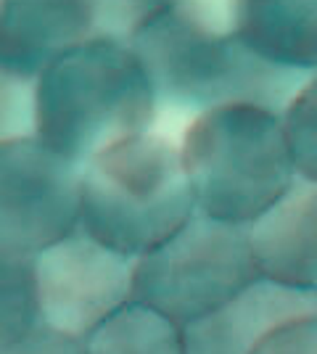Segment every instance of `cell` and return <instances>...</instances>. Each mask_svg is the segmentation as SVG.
<instances>
[{
	"mask_svg": "<svg viewBox=\"0 0 317 354\" xmlns=\"http://www.w3.org/2000/svg\"><path fill=\"white\" fill-rule=\"evenodd\" d=\"M259 278L246 225L193 212L172 236L133 259L130 301L185 325Z\"/></svg>",
	"mask_w": 317,
	"mask_h": 354,
	"instance_id": "obj_5",
	"label": "cell"
},
{
	"mask_svg": "<svg viewBox=\"0 0 317 354\" xmlns=\"http://www.w3.org/2000/svg\"><path fill=\"white\" fill-rule=\"evenodd\" d=\"M280 133L286 140L288 156L299 180H317V90L315 77H309L296 90L288 104L278 111Z\"/></svg>",
	"mask_w": 317,
	"mask_h": 354,
	"instance_id": "obj_14",
	"label": "cell"
},
{
	"mask_svg": "<svg viewBox=\"0 0 317 354\" xmlns=\"http://www.w3.org/2000/svg\"><path fill=\"white\" fill-rule=\"evenodd\" d=\"M233 35L259 59L312 72L317 61V0H236Z\"/></svg>",
	"mask_w": 317,
	"mask_h": 354,
	"instance_id": "obj_11",
	"label": "cell"
},
{
	"mask_svg": "<svg viewBox=\"0 0 317 354\" xmlns=\"http://www.w3.org/2000/svg\"><path fill=\"white\" fill-rule=\"evenodd\" d=\"M162 106L193 117L225 104L280 111L312 72L288 69L251 53L236 35H222L164 6L130 40Z\"/></svg>",
	"mask_w": 317,
	"mask_h": 354,
	"instance_id": "obj_2",
	"label": "cell"
},
{
	"mask_svg": "<svg viewBox=\"0 0 317 354\" xmlns=\"http://www.w3.org/2000/svg\"><path fill=\"white\" fill-rule=\"evenodd\" d=\"M312 312V291H294L265 278H254L220 307L180 325L182 346L185 354H251L278 325Z\"/></svg>",
	"mask_w": 317,
	"mask_h": 354,
	"instance_id": "obj_8",
	"label": "cell"
},
{
	"mask_svg": "<svg viewBox=\"0 0 317 354\" xmlns=\"http://www.w3.org/2000/svg\"><path fill=\"white\" fill-rule=\"evenodd\" d=\"M196 212L172 138L146 133L104 148L79 167V227L135 259Z\"/></svg>",
	"mask_w": 317,
	"mask_h": 354,
	"instance_id": "obj_3",
	"label": "cell"
},
{
	"mask_svg": "<svg viewBox=\"0 0 317 354\" xmlns=\"http://www.w3.org/2000/svg\"><path fill=\"white\" fill-rule=\"evenodd\" d=\"M0 3H3V0H0Z\"/></svg>",
	"mask_w": 317,
	"mask_h": 354,
	"instance_id": "obj_20",
	"label": "cell"
},
{
	"mask_svg": "<svg viewBox=\"0 0 317 354\" xmlns=\"http://www.w3.org/2000/svg\"><path fill=\"white\" fill-rule=\"evenodd\" d=\"M233 3L236 0H166L169 8L180 11L191 21L211 32L233 35Z\"/></svg>",
	"mask_w": 317,
	"mask_h": 354,
	"instance_id": "obj_19",
	"label": "cell"
},
{
	"mask_svg": "<svg viewBox=\"0 0 317 354\" xmlns=\"http://www.w3.org/2000/svg\"><path fill=\"white\" fill-rule=\"evenodd\" d=\"M156 114L151 80L130 43L88 40L35 77V138L77 167L151 130Z\"/></svg>",
	"mask_w": 317,
	"mask_h": 354,
	"instance_id": "obj_1",
	"label": "cell"
},
{
	"mask_svg": "<svg viewBox=\"0 0 317 354\" xmlns=\"http://www.w3.org/2000/svg\"><path fill=\"white\" fill-rule=\"evenodd\" d=\"M35 135V80L0 69V143Z\"/></svg>",
	"mask_w": 317,
	"mask_h": 354,
	"instance_id": "obj_16",
	"label": "cell"
},
{
	"mask_svg": "<svg viewBox=\"0 0 317 354\" xmlns=\"http://www.w3.org/2000/svg\"><path fill=\"white\" fill-rule=\"evenodd\" d=\"M88 6L95 40L130 43L135 32L164 8L166 0H88Z\"/></svg>",
	"mask_w": 317,
	"mask_h": 354,
	"instance_id": "obj_15",
	"label": "cell"
},
{
	"mask_svg": "<svg viewBox=\"0 0 317 354\" xmlns=\"http://www.w3.org/2000/svg\"><path fill=\"white\" fill-rule=\"evenodd\" d=\"M251 354H317L315 312L278 325L259 341Z\"/></svg>",
	"mask_w": 317,
	"mask_h": 354,
	"instance_id": "obj_17",
	"label": "cell"
},
{
	"mask_svg": "<svg viewBox=\"0 0 317 354\" xmlns=\"http://www.w3.org/2000/svg\"><path fill=\"white\" fill-rule=\"evenodd\" d=\"M95 40L88 0H3L0 69L35 80L50 61Z\"/></svg>",
	"mask_w": 317,
	"mask_h": 354,
	"instance_id": "obj_10",
	"label": "cell"
},
{
	"mask_svg": "<svg viewBox=\"0 0 317 354\" xmlns=\"http://www.w3.org/2000/svg\"><path fill=\"white\" fill-rule=\"evenodd\" d=\"M130 257L98 243L77 225L35 257L40 323L82 341L130 301Z\"/></svg>",
	"mask_w": 317,
	"mask_h": 354,
	"instance_id": "obj_7",
	"label": "cell"
},
{
	"mask_svg": "<svg viewBox=\"0 0 317 354\" xmlns=\"http://www.w3.org/2000/svg\"><path fill=\"white\" fill-rule=\"evenodd\" d=\"M79 225V167L35 135L0 143V251L35 259Z\"/></svg>",
	"mask_w": 317,
	"mask_h": 354,
	"instance_id": "obj_6",
	"label": "cell"
},
{
	"mask_svg": "<svg viewBox=\"0 0 317 354\" xmlns=\"http://www.w3.org/2000/svg\"><path fill=\"white\" fill-rule=\"evenodd\" d=\"M315 183L294 180L272 207L246 225L257 275L294 291H312L317 281Z\"/></svg>",
	"mask_w": 317,
	"mask_h": 354,
	"instance_id": "obj_9",
	"label": "cell"
},
{
	"mask_svg": "<svg viewBox=\"0 0 317 354\" xmlns=\"http://www.w3.org/2000/svg\"><path fill=\"white\" fill-rule=\"evenodd\" d=\"M177 148L196 212L227 225H251L296 180L278 114L254 104L196 114Z\"/></svg>",
	"mask_w": 317,
	"mask_h": 354,
	"instance_id": "obj_4",
	"label": "cell"
},
{
	"mask_svg": "<svg viewBox=\"0 0 317 354\" xmlns=\"http://www.w3.org/2000/svg\"><path fill=\"white\" fill-rule=\"evenodd\" d=\"M85 354H185L180 325L146 304L127 301L82 339Z\"/></svg>",
	"mask_w": 317,
	"mask_h": 354,
	"instance_id": "obj_12",
	"label": "cell"
},
{
	"mask_svg": "<svg viewBox=\"0 0 317 354\" xmlns=\"http://www.w3.org/2000/svg\"><path fill=\"white\" fill-rule=\"evenodd\" d=\"M0 354H85V346L79 339L64 336L59 330L40 323L24 339L0 349Z\"/></svg>",
	"mask_w": 317,
	"mask_h": 354,
	"instance_id": "obj_18",
	"label": "cell"
},
{
	"mask_svg": "<svg viewBox=\"0 0 317 354\" xmlns=\"http://www.w3.org/2000/svg\"><path fill=\"white\" fill-rule=\"evenodd\" d=\"M40 325L35 259L0 251V349Z\"/></svg>",
	"mask_w": 317,
	"mask_h": 354,
	"instance_id": "obj_13",
	"label": "cell"
}]
</instances>
